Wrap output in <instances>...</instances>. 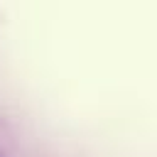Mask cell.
Here are the masks:
<instances>
[{
  "instance_id": "cell-1",
  "label": "cell",
  "mask_w": 157,
  "mask_h": 157,
  "mask_svg": "<svg viewBox=\"0 0 157 157\" xmlns=\"http://www.w3.org/2000/svg\"><path fill=\"white\" fill-rule=\"evenodd\" d=\"M0 157H2V155H0Z\"/></svg>"
}]
</instances>
